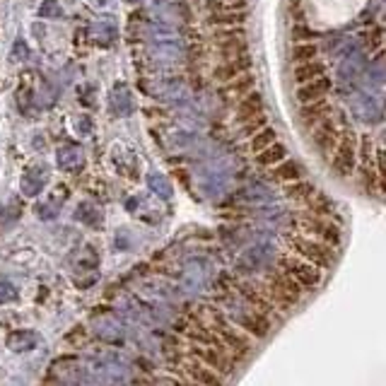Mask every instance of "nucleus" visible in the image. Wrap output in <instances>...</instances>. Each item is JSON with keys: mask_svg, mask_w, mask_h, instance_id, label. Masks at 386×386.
<instances>
[{"mask_svg": "<svg viewBox=\"0 0 386 386\" xmlns=\"http://www.w3.org/2000/svg\"><path fill=\"white\" fill-rule=\"evenodd\" d=\"M130 386H133V384H130Z\"/></svg>", "mask_w": 386, "mask_h": 386, "instance_id": "7c9ffc66", "label": "nucleus"}, {"mask_svg": "<svg viewBox=\"0 0 386 386\" xmlns=\"http://www.w3.org/2000/svg\"><path fill=\"white\" fill-rule=\"evenodd\" d=\"M277 261V249L271 242H261L249 247L247 251L239 256L237 261V273L242 275H256V273H266L275 266Z\"/></svg>", "mask_w": 386, "mask_h": 386, "instance_id": "20e7f679", "label": "nucleus"}, {"mask_svg": "<svg viewBox=\"0 0 386 386\" xmlns=\"http://www.w3.org/2000/svg\"><path fill=\"white\" fill-rule=\"evenodd\" d=\"M210 22H213V25H223V27H234V25H242L244 15L242 12L229 10V12H223V15H213L210 17Z\"/></svg>", "mask_w": 386, "mask_h": 386, "instance_id": "bb28decb", "label": "nucleus"}, {"mask_svg": "<svg viewBox=\"0 0 386 386\" xmlns=\"http://www.w3.org/2000/svg\"><path fill=\"white\" fill-rule=\"evenodd\" d=\"M193 355L198 357L203 365H208V367H213V370H218L223 376L234 367L232 362H225L227 357H225L220 350H215V345H196V348H193Z\"/></svg>", "mask_w": 386, "mask_h": 386, "instance_id": "2eb2a0df", "label": "nucleus"}, {"mask_svg": "<svg viewBox=\"0 0 386 386\" xmlns=\"http://www.w3.org/2000/svg\"><path fill=\"white\" fill-rule=\"evenodd\" d=\"M299 227H302L304 237H312L321 244H328V247H338L341 244V227L333 225L328 218H317V215H307V218L299 220Z\"/></svg>", "mask_w": 386, "mask_h": 386, "instance_id": "1a4fd4ad", "label": "nucleus"}, {"mask_svg": "<svg viewBox=\"0 0 386 386\" xmlns=\"http://www.w3.org/2000/svg\"><path fill=\"white\" fill-rule=\"evenodd\" d=\"M215 263L208 258H188L181 266L177 275V287L179 293L188 295V297H196V295L208 293L210 287L215 285Z\"/></svg>", "mask_w": 386, "mask_h": 386, "instance_id": "f03ea898", "label": "nucleus"}, {"mask_svg": "<svg viewBox=\"0 0 386 386\" xmlns=\"http://www.w3.org/2000/svg\"><path fill=\"white\" fill-rule=\"evenodd\" d=\"M277 268L285 273L299 290H314L321 282V268L312 266V263L302 261L297 256H277Z\"/></svg>", "mask_w": 386, "mask_h": 386, "instance_id": "39448f33", "label": "nucleus"}, {"mask_svg": "<svg viewBox=\"0 0 386 386\" xmlns=\"http://www.w3.org/2000/svg\"><path fill=\"white\" fill-rule=\"evenodd\" d=\"M343 133H345V130H343L341 124H338L336 119H331V116L323 119L321 124H317L312 128V143H314V148H317V152L323 155V157H331V152L336 150Z\"/></svg>", "mask_w": 386, "mask_h": 386, "instance_id": "9d476101", "label": "nucleus"}, {"mask_svg": "<svg viewBox=\"0 0 386 386\" xmlns=\"http://www.w3.org/2000/svg\"><path fill=\"white\" fill-rule=\"evenodd\" d=\"M266 126H268L266 114H258V116H253V119L244 121V124H242V135H244V138H251V135H256L258 130L266 128Z\"/></svg>", "mask_w": 386, "mask_h": 386, "instance_id": "a878e982", "label": "nucleus"}, {"mask_svg": "<svg viewBox=\"0 0 386 386\" xmlns=\"http://www.w3.org/2000/svg\"><path fill=\"white\" fill-rule=\"evenodd\" d=\"M271 179L275 183H293V181L304 179V172L295 159H282L275 167H271Z\"/></svg>", "mask_w": 386, "mask_h": 386, "instance_id": "f3484780", "label": "nucleus"}, {"mask_svg": "<svg viewBox=\"0 0 386 386\" xmlns=\"http://www.w3.org/2000/svg\"><path fill=\"white\" fill-rule=\"evenodd\" d=\"M56 386H78V384H70V381H63V384H56Z\"/></svg>", "mask_w": 386, "mask_h": 386, "instance_id": "c756f323", "label": "nucleus"}, {"mask_svg": "<svg viewBox=\"0 0 386 386\" xmlns=\"http://www.w3.org/2000/svg\"><path fill=\"white\" fill-rule=\"evenodd\" d=\"M17 302V287L8 280H0V304Z\"/></svg>", "mask_w": 386, "mask_h": 386, "instance_id": "cd10ccee", "label": "nucleus"}, {"mask_svg": "<svg viewBox=\"0 0 386 386\" xmlns=\"http://www.w3.org/2000/svg\"><path fill=\"white\" fill-rule=\"evenodd\" d=\"M282 159H287V150H285V145L277 143V140L273 145H268L266 150L256 152V164H258V167H263V169L275 167V164L282 162Z\"/></svg>", "mask_w": 386, "mask_h": 386, "instance_id": "aec40b11", "label": "nucleus"}, {"mask_svg": "<svg viewBox=\"0 0 386 386\" xmlns=\"http://www.w3.org/2000/svg\"><path fill=\"white\" fill-rule=\"evenodd\" d=\"M314 193H317L314 183L312 181H304V179H299V181H293V183H285V196L290 201H297V203H307V201L312 198Z\"/></svg>", "mask_w": 386, "mask_h": 386, "instance_id": "412c9836", "label": "nucleus"}, {"mask_svg": "<svg viewBox=\"0 0 386 386\" xmlns=\"http://www.w3.org/2000/svg\"><path fill=\"white\" fill-rule=\"evenodd\" d=\"M186 372L188 379L196 381L198 386H225V376L218 370H213V367L203 365V362H191L186 367Z\"/></svg>", "mask_w": 386, "mask_h": 386, "instance_id": "ddd939ff", "label": "nucleus"}, {"mask_svg": "<svg viewBox=\"0 0 386 386\" xmlns=\"http://www.w3.org/2000/svg\"><path fill=\"white\" fill-rule=\"evenodd\" d=\"M293 75L299 84H307V82H312V80L326 75V65H323L321 60L314 58V60H307V63H297V68L293 70Z\"/></svg>", "mask_w": 386, "mask_h": 386, "instance_id": "6ab92c4d", "label": "nucleus"}, {"mask_svg": "<svg viewBox=\"0 0 386 386\" xmlns=\"http://www.w3.org/2000/svg\"><path fill=\"white\" fill-rule=\"evenodd\" d=\"M253 82L256 80L251 78V75H239V78L229 80L227 87H225V92L229 94V97H237V100H242V97H247L249 92H253Z\"/></svg>", "mask_w": 386, "mask_h": 386, "instance_id": "5701e85b", "label": "nucleus"}, {"mask_svg": "<svg viewBox=\"0 0 386 386\" xmlns=\"http://www.w3.org/2000/svg\"><path fill=\"white\" fill-rule=\"evenodd\" d=\"M172 386H198L196 381H191V379H186V381H174Z\"/></svg>", "mask_w": 386, "mask_h": 386, "instance_id": "c85d7f7f", "label": "nucleus"}, {"mask_svg": "<svg viewBox=\"0 0 386 386\" xmlns=\"http://www.w3.org/2000/svg\"><path fill=\"white\" fill-rule=\"evenodd\" d=\"M220 304H223V317L227 319L229 323H234L237 328H242L249 338L268 336L271 323H273L271 317L263 314L261 309H256L253 304H249L237 290L225 295V297L220 299Z\"/></svg>", "mask_w": 386, "mask_h": 386, "instance_id": "f257e3e1", "label": "nucleus"}, {"mask_svg": "<svg viewBox=\"0 0 386 386\" xmlns=\"http://www.w3.org/2000/svg\"><path fill=\"white\" fill-rule=\"evenodd\" d=\"M357 164V138L355 133H343L336 150L331 152V172L341 179H348Z\"/></svg>", "mask_w": 386, "mask_h": 386, "instance_id": "6e6552de", "label": "nucleus"}, {"mask_svg": "<svg viewBox=\"0 0 386 386\" xmlns=\"http://www.w3.org/2000/svg\"><path fill=\"white\" fill-rule=\"evenodd\" d=\"M287 247L297 253V258L312 263L317 268H331L333 261H336V253H333V247L328 244H321L312 237H304V234H297V237H287Z\"/></svg>", "mask_w": 386, "mask_h": 386, "instance_id": "7ed1b4c3", "label": "nucleus"}, {"mask_svg": "<svg viewBox=\"0 0 386 386\" xmlns=\"http://www.w3.org/2000/svg\"><path fill=\"white\" fill-rule=\"evenodd\" d=\"M39 341H41V336L36 331L22 328V331H12L10 336H8L5 345H8V350H12V352H30L39 345Z\"/></svg>", "mask_w": 386, "mask_h": 386, "instance_id": "dca6fc26", "label": "nucleus"}, {"mask_svg": "<svg viewBox=\"0 0 386 386\" xmlns=\"http://www.w3.org/2000/svg\"><path fill=\"white\" fill-rule=\"evenodd\" d=\"M138 297L155 304V307H169V304L177 302L179 287L167 280H143V285L138 290Z\"/></svg>", "mask_w": 386, "mask_h": 386, "instance_id": "9b49d317", "label": "nucleus"}, {"mask_svg": "<svg viewBox=\"0 0 386 386\" xmlns=\"http://www.w3.org/2000/svg\"><path fill=\"white\" fill-rule=\"evenodd\" d=\"M263 114V100L258 92H249L247 97H242V102L237 104V121L244 124V121L253 119V116Z\"/></svg>", "mask_w": 386, "mask_h": 386, "instance_id": "a211bd4d", "label": "nucleus"}, {"mask_svg": "<svg viewBox=\"0 0 386 386\" xmlns=\"http://www.w3.org/2000/svg\"><path fill=\"white\" fill-rule=\"evenodd\" d=\"M331 87H333V82L326 75H321V78L312 80V82H307V84H299V89H297L299 104H309V102L323 100V97L331 92Z\"/></svg>", "mask_w": 386, "mask_h": 386, "instance_id": "4468645a", "label": "nucleus"}, {"mask_svg": "<svg viewBox=\"0 0 386 386\" xmlns=\"http://www.w3.org/2000/svg\"><path fill=\"white\" fill-rule=\"evenodd\" d=\"M275 140H277V133L266 126V128H261L256 135H251V138H249V150L256 155V152H261V150H266L268 145H273Z\"/></svg>", "mask_w": 386, "mask_h": 386, "instance_id": "393cba45", "label": "nucleus"}, {"mask_svg": "<svg viewBox=\"0 0 386 386\" xmlns=\"http://www.w3.org/2000/svg\"><path fill=\"white\" fill-rule=\"evenodd\" d=\"M266 290H268L266 297H268V302L273 304V309L293 307V304H297L299 295H302V290H299V287L295 285V282L290 280V277H287L280 268H277V273L268 275Z\"/></svg>", "mask_w": 386, "mask_h": 386, "instance_id": "423d86ee", "label": "nucleus"}, {"mask_svg": "<svg viewBox=\"0 0 386 386\" xmlns=\"http://www.w3.org/2000/svg\"><path fill=\"white\" fill-rule=\"evenodd\" d=\"M319 54L317 44L312 41H295V46L290 49V60L293 63H307V60H314Z\"/></svg>", "mask_w": 386, "mask_h": 386, "instance_id": "b1692460", "label": "nucleus"}, {"mask_svg": "<svg viewBox=\"0 0 386 386\" xmlns=\"http://www.w3.org/2000/svg\"><path fill=\"white\" fill-rule=\"evenodd\" d=\"M92 333L97 341L106 343V345H121L128 338L130 328L128 321L119 314H104V317H97L92 321Z\"/></svg>", "mask_w": 386, "mask_h": 386, "instance_id": "0eeeda50", "label": "nucleus"}, {"mask_svg": "<svg viewBox=\"0 0 386 386\" xmlns=\"http://www.w3.org/2000/svg\"><path fill=\"white\" fill-rule=\"evenodd\" d=\"M249 68V60L247 58H229L225 65H220L218 70H215V78L223 80V82H229V80L239 78V75H244Z\"/></svg>", "mask_w": 386, "mask_h": 386, "instance_id": "4be33fe9", "label": "nucleus"}, {"mask_svg": "<svg viewBox=\"0 0 386 386\" xmlns=\"http://www.w3.org/2000/svg\"><path fill=\"white\" fill-rule=\"evenodd\" d=\"M331 114H333L331 102H326V97H323V100L302 104V109H299V121H302V126H307V128H314V126L321 124V121L328 119Z\"/></svg>", "mask_w": 386, "mask_h": 386, "instance_id": "f8f14e48", "label": "nucleus"}]
</instances>
